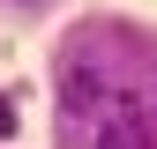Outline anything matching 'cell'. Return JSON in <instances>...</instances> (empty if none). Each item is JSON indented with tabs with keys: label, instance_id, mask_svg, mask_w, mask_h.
Listing matches in <instances>:
<instances>
[{
	"label": "cell",
	"instance_id": "obj_1",
	"mask_svg": "<svg viewBox=\"0 0 157 149\" xmlns=\"http://www.w3.org/2000/svg\"><path fill=\"white\" fill-rule=\"evenodd\" d=\"M97 149H157V127H150V112L135 104V97H120L105 112V127H97Z\"/></svg>",
	"mask_w": 157,
	"mask_h": 149
},
{
	"label": "cell",
	"instance_id": "obj_2",
	"mask_svg": "<svg viewBox=\"0 0 157 149\" xmlns=\"http://www.w3.org/2000/svg\"><path fill=\"white\" fill-rule=\"evenodd\" d=\"M67 112H75V119H90V112H97V74H90V60L67 67Z\"/></svg>",
	"mask_w": 157,
	"mask_h": 149
},
{
	"label": "cell",
	"instance_id": "obj_3",
	"mask_svg": "<svg viewBox=\"0 0 157 149\" xmlns=\"http://www.w3.org/2000/svg\"><path fill=\"white\" fill-rule=\"evenodd\" d=\"M0 134H15V97H0Z\"/></svg>",
	"mask_w": 157,
	"mask_h": 149
}]
</instances>
